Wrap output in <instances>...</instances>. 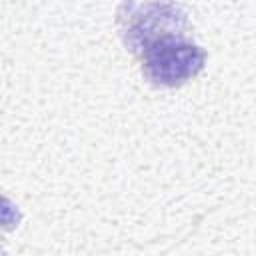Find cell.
<instances>
[{
	"label": "cell",
	"mask_w": 256,
	"mask_h": 256,
	"mask_svg": "<svg viewBox=\"0 0 256 256\" xmlns=\"http://www.w3.org/2000/svg\"><path fill=\"white\" fill-rule=\"evenodd\" d=\"M120 28L126 46L142 54L164 36H182L186 14L172 0H126L120 12Z\"/></svg>",
	"instance_id": "1"
},
{
	"label": "cell",
	"mask_w": 256,
	"mask_h": 256,
	"mask_svg": "<svg viewBox=\"0 0 256 256\" xmlns=\"http://www.w3.org/2000/svg\"><path fill=\"white\" fill-rule=\"evenodd\" d=\"M142 62L152 84L174 88L204 68L206 52L182 36H164L142 52Z\"/></svg>",
	"instance_id": "2"
},
{
	"label": "cell",
	"mask_w": 256,
	"mask_h": 256,
	"mask_svg": "<svg viewBox=\"0 0 256 256\" xmlns=\"http://www.w3.org/2000/svg\"><path fill=\"white\" fill-rule=\"evenodd\" d=\"M18 222H20V212H18V208H16L6 196L0 194V226L12 230L14 226H18Z\"/></svg>",
	"instance_id": "3"
}]
</instances>
